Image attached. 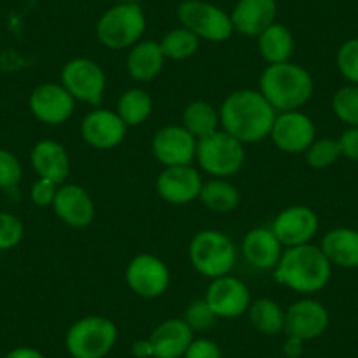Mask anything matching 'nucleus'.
Returning <instances> with one entry per match:
<instances>
[{
  "instance_id": "f257e3e1",
  "label": "nucleus",
  "mask_w": 358,
  "mask_h": 358,
  "mask_svg": "<svg viewBox=\"0 0 358 358\" xmlns=\"http://www.w3.org/2000/svg\"><path fill=\"white\" fill-rule=\"evenodd\" d=\"M220 111L222 130L239 143L257 144L268 139L278 113L260 94V90H236L223 99Z\"/></svg>"
},
{
  "instance_id": "f03ea898",
  "label": "nucleus",
  "mask_w": 358,
  "mask_h": 358,
  "mask_svg": "<svg viewBox=\"0 0 358 358\" xmlns=\"http://www.w3.org/2000/svg\"><path fill=\"white\" fill-rule=\"evenodd\" d=\"M332 278V264L322 248L316 244H302L285 248L276 268L274 280L292 292L301 295H313L323 290Z\"/></svg>"
},
{
  "instance_id": "7ed1b4c3",
  "label": "nucleus",
  "mask_w": 358,
  "mask_h": 358,
  "mask_svg": "<svg viewBox=\"0 0 358 358\" xmlns=\"http://www.w3.org/2000/svg\"><path fill=\"white\" fill-rule=\"evenodd\" d=\"M258 90L276 113L299 111L311 101L315 81L306 67L290 60L267 65L258 79Z\"/></svg>"
},
{
  "instance_id": "20e7f679",
  "label": "nucleus",
  "mask_w": 358,
  "mask_h": 358,
  "mask_svg": "<svg viewBox=\"0 0 358 358\" xmlns=\"http://www.w3.org/2000/svg\"><path fill=\"white\" fill-rule=\"evenodd\" d=\"M188 258L201 276L216 280L232 273L237 264V248L225 232L204 229L190 239Z\"/></svg>"
},
{
  "instance_id": "39448f33",
  "label": "nucleus",
  "mask_w": 358,
  "mask_h": 358,
  "mask_svg": "<svg viewBox=\"0 0 358 358\" xmlns=\"http://www.w3.org/2000/svg\"><path fill=\"white\" fill-rule=\"evenodd\" d=\"M118 327L111 318L88 315L76 320L65 334V350L71 358H106L116 346Z\"/></svg>"
},
{
  "instance_id": "423d86ee",
  "label": "nucleus",
  "mask_w": 358,
  "mask_h": 358,
  "mask_svg": "<svg viewBox=\"0 0 358 358\" xmlns=\"http://www.w3.org/2000/svg\"><path fill=\"white\" fill-rule=\"evenodd\" d=\"M146 23V15L139 4H115L101 15L95 36L108 50H130L143 41Z\"/></svg>"
},
{
  "instance_id": "0eeeda50",
  "label": "nucleus",
  "mask_w": 358,
  "mask_h": 358,
  "mask_svg": "<svg viewBox=\"0 0 358 358\" xmlns=\"http://www.w3.org/2000/svg\"><path fill=\"white\" fill-rule=\"evenodd\" d=\"M195 162L211 178H232L246 162L244 144L225 130H216L197 141Z\"/></svg>"
},
{
  "instance_id": "6e6552de",
  "label": "nucleus",
  "mask_w": 358,
  "mask_h": 358,
  "mask_svg": "<svg viewBox=\"0 0 358 358\" xmlns=\"http://www.w3.org/2000/svg\"><path fill=\"white\" fill-rule=\"evenodd\" d=\"M178 20L179 25L208 43H227L236 34L230 13L208 0H183L178 6Z\"/></svg>"
},
{
  "instance_id": "1a4fd4ad",
  "label": "nucleus",
  "mask_w": 358,
  "mask_h": 358,
  "mask_svg": "<svg viewBox=\"0 0 358 358\" xmlns=\"http://www.w3.org/2000/svg\"><path fill=\"white\" fill-rule=\"evenodd\" d=\"M60 83L76 102L99 108L104 101L108 76L99 62L86 57L69 60L60 71Z\"/></svg>"
},
{
  "instance_id": "9d476101",
  "label": "nucleus",
  "mask_w": 358,
  "mask_h": 358,
  "mask_svg": "<svg viewBox=\"0 0 358 358\" xmlns=\"http://www.w3.org/2000/svg\"><path fill=\"white\" fill-rule=\"evenodd\" d=\"M127 287L141 299H158L171 287V271L160 257L139 253L125 267Z\"/></svg>"
},
{
  "instance_id": "9b49d317",
  "label": "nucleus",
  "mask_w": 358,
  "mask_h": 358,
  "mask_svg": "<svg viewBox=\"0 0 358 358\" xmlns=\"http://www.w3.org/2000/svg\"><path fill=\"white\" fill-rule=\"evenodd\" d=\"M76 104L62 83H41L30 92L29 109L34 118L48 127L67 123L76 111Z\"/></svg>"
},
{
  "instance_id": "f8f14e48",
  "label": "nucleus",
  "mask_w": 358,
  "mask_h": 358,
  "mask_svg": "<svg viewBox=\"0 0 358 358\" xmlns=\"http://www.w3.org/2000/svg\"><path fill=\"white\" fill-rule=\"evenodd\" d=\"M274 146L287 155L306 153L316 139V127L311 116L299 111L278 113L268 134Z\"/></svg>"
},
{
  "instance_id": "ddd939ff",
  "label": "nucleus",
  "mask_w": 358,
  "mask_h": 358,
  "mask_svg": "<svg viewBox=\"0 0 358 358\" xmlns=\"http://www.w3.org/2000/svg\"><path fill=\"white\" fill-rule=\"evenodd\" d=\"M329 325V309L316 299H299L285 309V336L288 337H297L308 343L322 337Z\"/></svg>"
},
{
  "instance_id": "4468645a",
  "label": "nucleus",
  "mask_w": 358,
  "mask_h": 358,
  "mask_svg": "<svg viewBox=\"0 0 358 358\" xmlns=\"http://www.w3.org/2000/svg\"><path fill=\"white\" fill-rule=\"evenodd\" d=\"M151 153L162 167L192 165L197 153V139L179 123H171L155 132Z\"/></svg>"
},
{
  "instance_id": "2eb2a0df",
  "label": "nucleus",
  "mask_w": 358,
  "mask_h": 358,
  "mask_svg": "<svg viewBox=\"0 0 358 358\" xmlns=\"http://www.w3.org/2000/svg\"><path fill=\"white\" fill-rule=\"evenodd\" d=\"M204 179L197 167L192 165H174V167H162L157 176L155 188L158 197L172 206H187L199 201Z\"/></svg>"
},
{
  "instance_id": "dca6fc26",
  "label": "nucleus",
  "mask_w": 358,
  "mask_h": 358,
  "mask_svg": "<svg viewBox=\"0 0 358 358\" xmlns=\"http://www.w3.org/2000/svg\"><path fill=\"white\" fill-rule=\"evenodd\" d=\"M204 299L218 320L239 318L246 315L253 302L248 285L232 274L211 280Z\"/></svg>"
},
{
  "instance_id": "f3484780",
  "label": "nucleus",
  "mask_w": 358,
  "mask_h": 358,
  "mask_svg": "<svg viewBox=\"0 0 358 358\" xmlns=\"http://www.w3.org/2000/svg\"><path fill=\"white\" fill-rule=\"evenodd\" d=\"M83 141L90 148L99 151H109L118 148L125 141L129 127L123 123L115 109L94 108L83 118L79 127Z\"/></svg>"
},
{
  "instance_id": "a211bd4d",
  "label": "nucleus",
  "mask_w": 358,
  "mask_h": 358,
  "mask_svg": "<svg viewBox=\"0 0 358 358\" xmlns=\"http://www.w3.org/2000/svg\"><path fill=\"white\" fill-rule=\"evenodd\" d=\"M271 230L285 248L302 246L313 243L320 230V218L309 206H288L278 213Z\"/></svg>"
},
{
  "instance_id": "6ab92c4d",
  "label": "nucleus",
  "mask_w": 358,
  "mask_h": 358,
  "mask_svg": "<svg viewBox=\"0 0 358 358\" xmlns=\"http://www.w3.org/2000/svg\"><path fill=\"white\" fill-rule=\"evenodd\" d=\"M51 209L57 218L71 229H86L97 216L94 197L86 188L76 183H64L58 187Z\"/></svg>"
},
{
  "instance_id": "aec40b11",
  "label": "nucleus",
  "mask_w": 358,
  "mask_h": 358,
  "mask_svg": "<svg viewBox=\"0 0 358 358\" xmlns=\"http://www.w3.org/2000/svg\"><path fill=\"white\" fill-rule=\"evenodd\" d=\"M234 32L257 39L265 29L278 22L276 0H237L230 11Z\"/></svg>"
},
{
  "instance_id": "412c9836",
  "label": "nucleus",
  "mask_w": 358,
  "mask_h": 358,
  "mask_svg": "<svg viewBox=\"0 0 358 358\" xmlns=\"http://www.w3.org/2000/svg\"><path fill=\"white\" fill-rule=\"evenodd\" d=\"M283 251L285 246L271 227H255L248 230L241 241V253L248 264L258 271H274Z\"/></svg>"
},
{
  "instance_id": "4be33fe9",
  "label": "nucleus",
  "mask_w": 358,
  "mask_h": 358,
  "mask_svg": "<svg viewBox=\"0 0 358 358\" xmlns=\"http://www.w3.org/2000/svg\"><path fill=\"white\" fill-rule=\"evenodd\" d=\"M30 165L37 178L53 181L55 185L67 183L71 174V158L64 144L53 139L37 141L30 150Z\"/></svg>"
},
{
  "instance_id": "5701e85b",
  "label": "nucleus",
  "mask_w": 358,
  "mask_h": 358,
  "mask_svg": "<svg viewBox=\"0 0 358 358\" xmlns=\"http://www.w3.org/2000/svg\"><path fill=\"white\" fill-rule=\"evenodd\" d=\"M155 358H183L195 334L183 318H167L158 323L148 336Z\"/></svg>"
},
{
  "instance_id": "b1692460",
  "label": "nucleus",
  "mask_w": 358,
  "mask_h": 358,
  "mask_svg": "<svg viewBox=\"0 0 358 358\" xmlns=\"http://www.w3.org/2000/svg\"><path fill=\"white\" fill-rule=\"evenodd\" d=\"M165 57L158 41H139L127 55V72L137 83H150L162 74Z\"/></svg>"
},
{
  "instance_id": "393cba45",
  "label": "nucleus",
  "mask_w": 358,
  "mask_h": 358,
  "mask_svg": "<svg viewBox=\"0 0 358 358\" xmlns=\"http://www.w3.org/2000/svg\"><path fill=\"white\" fill-rule=\"evenodd\" d=\"M322 251L332 267L357 268L358 267V230L348 227H337L323 236Z\"/></svg>"
},
{
  "instance_id": "a878e982",
  "label": "nucleus",
  "mask_w": 358,
  "mask_h": 358,
  "mask_svg": "<svg viewBox=\"0 0 358 358\" xmlns=\"http://www.w3.org/2000/svg\"><path fill=\"white\" fill-rule=\"evenodd\" d=\"M257 50L267 65L290 62L295 51L294 34L283 23H273L257 37Z\"/></svg>"
},
{
  "instance_id": "bb28decb",
  "label": "nucleus",
  "mask_w": 358,
  "mask_h": 358,
  "mask_svg": "<svg viewBox=\"0 0 358 358\" xmlns=\"http://www.w3.org/2000/svg\"><path fill=\"white\" fill-rule=\"evenodd\" d=\"M199 202L208 211L227 215V213H232L239 208L241 192L227 178H211L202 183Z\"/></svg>"
},
{
  "instance_id": "cd10ccee",
  "label": "nucleus",
  "mask_w": 358,
  "mask_h": 358,
  "mask_svg": "<svg viewBox=\"0 0 358 358\" xmlns=\"http://www.w3.org/2000/svg\"><path fill=\"white\" fill-rule=\"evenodd\" d=\"M246 315L251 327L262 336L274 337L285 334V309L274 299H257L251 302Z\"/></svg>"
},
{
  "instance_id": "c85d7f7f",
  "label": "nucleus",
  "mask_w": 358,
  "mask_h": 358,
  "mask_svg": "<svg viewBox=\"0 0 358 358\" xmlns=\"http://www.w3.org/2000/svg\"><path fill=\"white\" fill-rule=\"evenodd\" d=\"M115 111L118 113V116L129 129L139 127L146 123L153 113V97L148 90L134 86L120 95Z\"/></svg>"
},
{
  "instance_id": "c756f323",
  "label": "nucleus",
  "mask_w": 358,
  "mask_h": 358,
  "mask_svg": "<svg viewBox=\"0 0 358 358\" xmlns=\"http://www.w3.org/2000/svg\"><path fill=\"white\" fill-rule=\"evenodd\" d=\"M181 125L199 141L202 139V137L209 136V134L222 129V123H220V111L215 106L209 104V102L194 101L183 109Z\"/></svg>"
},
{
  "instance_id": "7c9ffc66",
  "label": "nucleus",
  "mask_w": 358,
  "mask_h": 358,
  "mask_svg": "<svg viewBox=\"0 0 358 358\" xmlns=\"http://www.w3.org/2000/svg\"><path fill=\"white\" fill-rule=\"evenodd\" d=\"M158 44H160V50L164 53L165 60L183 62L197 53L199 48H201V39L194 32L179 25L176 29L169 30L158 41Z\"/></svg>"
},
{
  "instance_id": "2f4dec72",
  "label": "nucleus",
  "mask_w": 358,
  "mask_h": 358,
  "mask_svg": "<svg viewBox=\"0 0 358 358\" xmlns=\"http://www.w3.org/2000/svg\"><path fill=\"white\" fill-rule=\"evenodd\" d=\"M304 157L309 167L315 169V171H325V169H330L341 157H343L339 139H330V137H322V139H318V137H316L311 143V146L306 150Z\"/></svg>"
},
{
  "instance_id": "473e14b6",
  "label": "nucleus",
  "mask_w": 358,
  "mask_h": 358,
  "mask_svg": "<svg viewBox=\"0 0 358 358\" xmlns=\"http://www.w3.org/2000/svg\"><path fill=\"white\" fill-rule=\"evenodd\" d=\"M332 111L348 127H358V85L339 88L332 97Z\"/></svg>"
},
{
  "instance_id": "72a5a7b5",
  "label": "nucleus",
  "mask_w": 358,
  "mask_h": 358,
  "mask_svg": "<svg viewBox=\"0 0 358 358\" xmlns=\"http://www.w3.org/2000/svg\"><path fill=\"white\" fill-rule=\"evenodd\" d=\"M25 237V225L15 213L0 211V253L11 251Z\"/></svg>"
},
{
  "instance_id": "f704fd0d",
  "label": "nucleus",
  "mask_w": 358,
  "mask_h": 358,
  "mask_svg": "<svg viewBox=\"0 0 358 358\" xmlns=\"http://www.w3.org/2000/svg\"><path fill=\"white\" fill-rule=\"evenodd\" d=\"M183 320L187 322V325L194 330V334L197 332H208L215 327V323L218 322V316L213 313V309L209 308V304L206 302V299H197V301L190 302L185 311Z\"/></svg>"
},
{
  "instance_id": "c9c22d12",
  "label": "nucleus",
  "mask_w": 358,
  "mask_h": 358,
  "mask_svg": "<svg viewBox=\"0 0 358 358\" xmlns=\"http://www.w3.org/2000/svg\"><path fill=\"white\" fill-rule=\"evenodd\" d=\"M23 179V165L11 150L0 148V190L8 192L18 187Z\"/></svg>"
},
{
  "instance_id": "e433bc0d",
  "label": "nucleus",
  "mask_w": 358,
  "mask_h": 358,
  "mask_svg": "<svg viewBox=\"0 0 358 358\" xmlns=\"http://www.w3.org/2000/svg\"><path fill=\"white\" fill-rule=\"evenodd\" d=\"M336 64L341 76L350 81V85H358V37L341 44L336 55Z\"/></svg>"
},
{
  "instance_id": "4c0bfd02",
  "label": "nucleus",
  "mask_w": 358,
  "mask_h": 358,
  "mask_svg": "<svg viewBox=\"0 0 358 358\" xmlns=\"http://www.w3.org/2000/svg\"><path fill=\"white\" fill-rule=\"evenodd\" d=\"M60 185H55L53 181H48V179L37 178L36 181L30 187V202H32L36 208L46 209L51 208L57 197V192Z\"/></svg>"
},
{
  "instance_id": "58836bf2",
  "label": "nucleus",
  "mask_w": 358,
  "mask_h": 358,
  "mask_svg": "<svg viewBox=\"0 0 358 358\" xmlns=\"http://www.w3.org/2000/svg\"><path fill=\"white\" fill-rule=\"evenodd\" d=\"M183 358H222V350L218 344L208 337H195L188 346Z\"/></svg>"
},
{
  "instance_id": "ea45409f",
  "label": "nucleus",
  "mask_w": 358,
  "mask_h": 358,
  "mask_svg": "<svg viewBox=\"0 0 358 358\" xmlns=\"http://www.w3.org/2000/svg\"><path fill=\"white\" fill-rule=\"evenodd\" d=\"M341 153L348 160L358 162V127H348L339 137Z\"/></svg>"
},
{
  "instance_id": "a19ab883",
  "label": "nucleus",
  "mask_w": 358,
  "mask_h": 358,
  "mask_svg": "<svg viewBox=\"0 0 358 358\" xmlns=\"http://www.w3.org/2000/svg\"><path fill=\"white\" fill-rule=\"evenodd\" d=\"M304 341L297 339V337H288L283 343V353L287 355V358H301L304 353Z\"/></svg>"
},
{
  "instance_id": "79ce46f5",
  "label": "nucleus",
  "mask_w": 358,
  "mask_h": 358,
  "mask_svg": "<svg viewBox=\"0 0 358 358\" xmlns=\"http://www.w3.org/2000/svg\"><path fill=\"white\" fill-rule=\"evenodd\" d=\"M2 358H46V355L43 351H39L37 348L32 346H20L15 350L8 351Z\"/></svg>"
},
{
  "instance_id": "37998d69",
  "label": "nucleus",
  "mask_w": 358,
  "mask_h": 358,
  "mask_svg": "<svg viewBox=\"0 0 358 358\" xmlns=\"http://www.w3.org/2000/svg\"><path fill=\"white\" fill-rule=\"evenodd\" d=\"M130 353L134 358H155L153 357V346H151V341L148 339H139L136 343H132L130 346Z\"/></svg>"
},
{
  "instance_id": "c03bdc74",
  "label": "nucleus",
  "mask_w": 358,
  "mask_h": 358,
  "mask_svg": "<svg viewBox=\"0 0 358 358\" xmlns=\"http://www.w3.org/2000/svg\"><path fill=\"white\" fill-rule=\"evenodd\" d=\"M115 4H139L141 0H113Z\"/></svg>"
}]
</instances>
